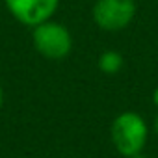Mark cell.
Returning a JSON list of instances; mask_svg holds the SVG:
<instances>
[{"label":"cell","mask_w":158,"mask_h":158,"mask_svg":"<svg viewBox=\"0 0 158 158\" xmlns=\"http://www.w3.org/2000/svg\"><path fill=\"white\" fill-rule=\"evenodd\" d=\"M110 134H112V143L115 151L121 156L130 158V156H139V152L143 151L147 143L149 128L145 119L139 114L123 112L114 119Z\"/></svg>","instance_id":"6da1fadb"},{"label":"cell","mask_w":158,"mask_h":158,"mask_svg":"<svg viewBox=\"0 0 158 158\" xmlns=\"http://www.w3.org/2000/svg\"><path fill=\"white\" fill-rule=\"evenodd\" d=\"M32 41L35 50L48 60H63L65 56H69L73 48L71 32L63 24L54 23L50 19L34 26Z\"/></svg>","instance_id":"7a4b0ae2"},{"label":"cell","mask_w":158,"mask_h":158,"mask_svg":"<svg viewBox=\"0 0 158 158\" xmlns=\"http://www.w3.org/2000/svg\"><path fill=\"white\" fill-rule=\"evenodd\" d=\"M91 15L101 30L119 32L132 23L136 15V0H97Z\"/></svg>","instance_id":"3957f363"},{"label":"cell","mask_w":158,"mask_h":158,"mask_svg":"<svg viewBox=\"0 0 158 158\" xmlns=\"http://www.w3.org/2000/svg\"><path fill=\"white\" fill-rule=\"evenodd\" d=\"M4 2L19 23L34 28L56 13L60 0H4Z\"/></svg>","instance_id":"277c9868"},{"label":"cell","mask_w":158,"mask_h":158,"mask_svg":"<svg viewBox=\"0 0 158 158\" xmlns=\"http://www.w3.org/2000/svg\"><path fill=\"white\" fill-rule=\"evenodd\" d=\"M99 71L106 73V74H115L123 69V56L115 50H104L99 60H97Z\"/></svg>","instance_id":"5b68a950"},{"label":"cell","mask_w":158,"mask_h":158,"mask_svg":"<svg viewBox=\"0 0 158 158\" xmlns=\"http://www.w3.org/2000/svg\"><path fill=\"white\" fill-rule=\"evenodd\" d=\"M152 102H154V106L158 108V88L152 91Z\"/></svg>","instance_id":"8992f818"},{"label":"cell","mask_w":158,"mask_h":158,"mask_svg":"<svg viewBox=\"0 0 158 158\" xmlns=\"http://www.w3.org/2000/svg\"><path fill=\"white\" fill-rule=\"evenodd\" d=\"M2 104H4V91H2V86H0V110H2Z\"/></svg>","instance_id":"52a82bcc"},{"label":"cell","mask_w":158,"mask_h":158,"mask_svg":"<svg viewBox=\"0 0 158 158\" xmlns=\"http://www.w3.org/2000/svg\"><path fill=\"white\" fill-rule=\"evenodd\" d=\"M154 132H156V136H158V115H156V119H154Z\"/></svg>","instance_id":"ba28073f"},{"label":"cell","mask_w":158,"mask_h":158,"mask_svg":"<svg viewBox=\"0 0 158 158\" xmlns=\"http://www.w3.org/2000/svg\"><path fill=\"white\" fill-rule=\"evenodd\" d=\"M130 158H141V156H130Z\"/></svg>","instance_id":"9c48e42d"}]
</instances>
